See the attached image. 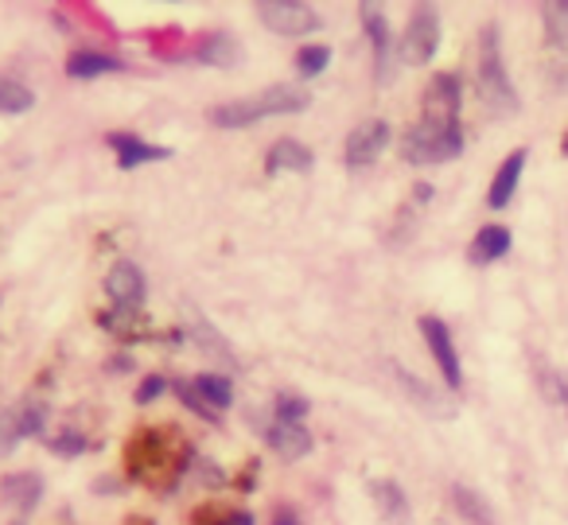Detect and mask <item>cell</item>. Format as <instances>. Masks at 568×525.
Returning a JSON list of instances; mask_svg holds the SVG:
<instances>
[{
  "mask_svg": "<svg viewBox=\"0 0 568 525\" xmlns=\"http://www.w3.org/2000/svg\"><path fill=\"white\" fill-rule=\"evenodd\" d=\"M464 152V125H440V121L420 118L409 133L402 137V157L417 168L448 164Z\"/></svg>",
  "mask_w": 568,
  "mask_h": 525,
  "instance_id": "3957f363",
  "label": "cell"
},
{
  "mask_svg": "<svg viewBox=\"0 0 568 525\" xmlns=\"http://www.w3.org/2000/svg\"><path fill=\"white\" fill-rule=\"evenodd\" d=\"M394 377H397V385L409 393V401L420 408V413H428V416H452V413H456V408H452V401L444 397L440 390H433L428 382H420V377L409 374L405 366H394Z\"/></svg>",
  "mask_w": 568,
  "mask_h": 525,
  "instance_id": "5bb4252c",
  "label": "cell"
},
{
  "mask_svg": "<svg viewBox=\"0 0 568 525\" xmlns=\"http://www.w3.org/2000/svg\"><path fill=\"white\" fill-rule=\"evenodd\" d=\"M237 59H242V51H237V40L230 32L203 36V40H199V48H195V63L214 67V71H230Z\"/></svg>",
  "mask_w": 568,
  "mask_h": 525,
  "instance_id": "ffe728a7",
  "label": "cell"
},
{
  "mask_svg": "<svg viewBox=\"0 0 568 525\" xmlns=\"http://www.w3.org/2000/svg\"><path fill=\"white\" fill-rule=\"evenodd\" d=\"M452 506H456V514L464 517V522L495 525V509H490V502L483 498L479 491H471V486H464V483L452 486Z\"/></svg>",
  "mask_w": 568,
  "mask_h": 525,
  "instance_id": "44dd1931",
  "label": "cell"
},
{
  "mask_svg": "<svg viewBox=\"0 0 568 525\" xmlns=\"http://www.w3.org/2000/svg\"><path fill=\"white\" fill-rule=\"evenodd\" d=\"M459 105H464V87L456 74H436L425 90V121H440V125H459Z\"/></svg>",
  "mask_w": 568,
  "mask_h": 525,
  "instance_id": "9c48e42d",
  "label": "cell"
},
{
  "mask_svg": "<svg viewBox=\"0 0 568 525\" xmlns=\"http://www.w3.org/2000/svg\"><path fill=\"white\" fill-rule=\"evenodd\" d=\"M191 385H195L199 397H203L214 413L234 405V382H230L226 374H199V377H191Z\"/></svg>",
  "mask_w": 568,
  "mask_h": 525,
  "instance_id": "7402d4cb",
  "label": "cell"
},
{
  "mask_svg": "<svg viewBox=\"0 0 568 525\" xmlns=\"http://www.w3.org/2000/svg\"><path fill=\"white\" fill-rule=\"evenodd\" d=\"M440 51V12L433 4H417V12L405 24L402 40H397V63L405 67H425Z\"/></svg>",
  "mask_w": 568,
  "mask_h": 525,
  "instance_id": "277c9868",
  "label": "cell"
},
{
  "mask_svg": "<svg viewBox=\"0 0 568 525\" xmlns=\"http://www.w3.org/2000/svg\"><path fill=\"white\" fill-rule=\"evenodd\" d=\"M20 444H24V436H20V416H17V405H9L0 413V460L17 452Z\"/></svg>",
  "mask_w": 568,
  "mask_h": 525,
  "instance_id": "83f0119b",
  "label": "cell"
},
{
  "mask_svg": "<svg viewBox=\"0 0 568 525\" xmlns=\"http://www.w3.org/2000/svg\"><path fill=\"white\" fill-rule=\"evenodd\" d=\"M304 416H308V401L293 397V393H276V401H273V421H281V424H304Z\"/></svg>",
  "mask_w": 568,
  "mask_h": 525,
  "instance_id": "4316f807",
  "label": "cell"
},
{
  "mask_svg": "<svg viewBox=\"0 0 568 525\" xmlns=\"http://www.w3.org/2000/svg\"><path fill=\"white\" fill-rule=\"evenodd\" d=\"M265 440H268V447H273V452L281 455V460H288V463L304 460V455L312 452V432L304 428V424L273 421V424H268V432H265Z\"/></svg>",
  "mask_w": 568,
  "mask_h": 525,
  "instance_id": "2e32d148",
  "label": "cell"
},
{
  "mask_svg": "<svg viewBox=\"0 0 568 525\" xmlns=\"http://www.w3.org/2000/svg\"><path fill=\"white\" fill-rule=\"evenodd\" d=\"M257 471H261V463L250 460V467H242V478H237V486H242V491H253V486H257Z\"/></svg>",
  "mask_w": 568,
  "mask_h": 525,
  "instance_id": "836d02e7",
  "label": "cell"
},
{
  "mask_svg": "<svg viewBox=\"0 0 568 525\" xmlns=\"http://www.w3.org/2000/svg\"><path fill=\"white\" fill-rule=\"evenodd\" d=\"M105 296L121 307V312H136L149 296V281H144L141 265L133 261H118V265L105 273Z\"/></svg>",
  "mask_w": 568,
  "mask_h": 525,
  "instance_id": "30bf717a",
  "label": "cell"
},
{
  "mask_svg": "<svg viewBox=\"0 0 568 525\" xmlns=\"http://www.w3.org/2000/svg\"><path fill=\"white\" fill-rule=\"evenodd\" d=\"M371 498L389 525H409V498H405L402 483H394V478H374Z\"/></svg>",
  "mask_w": 568,
  "mask_h": 525,
  "instance_id": "d6986e66",
  "label": "cell"
},
{
  "mask_svg": "<svg viewBox=\"0 0 568 525\" xmlns=\"http://www.w3.org/2000/svg\"><path fill=\"white\" fill-rule=\"evenodd\" d=\"M172 390H175V397H180L183 405H187L195 416H203V421H214V424H219V413H214V408L206 405L203 397H199V390H195L191 382H172Z\"/></svg>",
  "mask_w": 568,
  "mask_h": 525,
  "instance_id": "f1b7e54d",
  "label": "cell"
},
{
  "mask_svg": "<svg viewBox=\"0 0 568 525\" xmlns=\"http://www.w3.org/2000/svg\"><path fill=\"white\" fill-rule=\"evenodd\" d=\"M541 390L552 405H560L568 413V370H545L541 374Z\"/></svg>",
  "mask_w": 568,
  "mask_h": 525,
  "instance_id": "f546056e",
  "label": "cell"
},
{
  "mask_svg": "<svg viewBox=\"0 0 568 525\" xmlns=\"http://www.w3.org/2000/svg\"><path fill=\"white\" fill-rule=\"evenodd\" d=\"M475 87L479 98L495 118H514L518 113V90L510 82L503 59V40H498V28L487 24L479 32V55H475Z\"/></svg>",
  "mask_w": 568,
  "mask_h": 525,
  "instance_id": "7a4b0ae2",
  "label": "cell"
},
{
  "mask_svg": "<svg viewBox=\"0 0 568 525\" xmlns=\"http://www.w3.org/2000/svg\"><path fill=\"white\" fill-rule=\"evenodd\" d=\"M121 71H129V67L121 63V59L105 55V51L82 48V51H71V55H67V74H71V79H79V82L102 79V74H121Z\"/></svg>",
  "mask_w": 568,
  "mask_h": 525,
  "instance_id": "e0dca14e",
  "label": "cell"
},
{
  "mask_svg": "<svg viewBox=\"0 0 568 525\" xmlns=\"http://www.w3.org/2000/svg\"><path fill=\"white\" fill-rule=\"evenodd\" d=\"M327 67H332V48H324V43H308V48L296 51V74L301 79H320Z\"/></svg>",
  "mask_w": 568,
  "mask_h": 525,
  "instance_id": "d4e9b609",
  "label": "cell"
},
{
  "mask_svg": "<svg viewBox=\"0 0 568 525\" xmlns=\"http://www.w3.org/2000/svg\"><path fill=\"white\" fill-rule=\"evenodd\" d=\"M219 525H253V514L250 509H226Z\"/></svg>",
  "mask_w": 568,
  "mask_h": 525,
  "instance_id": "e575fe53",
  "label": "cell"
},
{
  "mask_svg": "<svg viewBox=\"0 0 568 525\" xmlns=\"http://www.w3.org/2000/svg\"><path fill=\"white\" fill-rule=\"evenodd\" d=\"M312 164H316L312 149H308V144H301V141H293V137H281V141H276L273 149L265 152L268 175H276V172H296V175H304V172H312Z\"/></svg>",
  "mask_w": 568,
  "mask_h": 525,
  "instance_id": "9a60e30c",
  "label": "cell"
},
{
  "mask_svg": "<svg viewBox=\"0 0 568 525\" xmlns=\"http://www.w3.org/2000/svg\"><path fill=\"white\" fill-rule=\"evenodd\" d=\"M105 144L118 152L121 172H133V168H141V164H156V160H172V149L141 141L136 133H105Z\"/></svg>",
  "mask_w": 568,
  "mask_h": 525,
  "instance_id": "8fae6325",
  "label": "cell"
},
{
  "mask_svg": "<svg viewBox=\"0 0 568 525\" xmlns=\"http://www.w3.org/2000/svg\"><path fill=\"white\" fill-rule=\"evenodd\" d=\"M526 160H529L526 149H514L510 157L498 164L495 180H490V191H487L490 211H503V206H510L514 191H518V183H521V172H526Z\"/></svg>",
  "mask_w": 568,
  "mask_h": 525,
  "instance_id": "7c38bea8",
  "label": "cell"
},
{
  "mask_svg": "<svg viewBox=\"0 0 568 525\" xmlns=\"http://www.w3.org/2000/svg\"><path fill=\"white\" fill-rule=\"evenodd\" d=\"M273 525H301V517H296V509L293 506H281L273 514Z\"/></svg>",
  "mask_w": 568,
  "mask_h": 525,
  "instance_id": "d590c367",
  "label": "cell"
},
{
  "mask_svg": "<svg viewBox=\"0 0 568 525\" xmlns=\"http://www.w3.org/2000/svg\"><path fill=\"white\" fill-rule=\"evenodd\" d=\"M420 335H425L428 351H433L436 366H440L444 385L459 390V385H464V366H459V351H456V343H452L448 323L436 320V315H420Z\"/></svg>",
  "mask_w": 568,
  "mask_h": 525,
  "instance_id": "52a82bcc",
  "label": "cell"
},
{
  "mask_svg": "<svg viewBox=\"0 0 568 525\" xmlns=\"http://www.w3.org/2000/svg\"><path fill=\"white\" fill-rule=\"evenodd\" d=\"M32 105H36V94L24 82L0 74V113H4V118H20V113H28Z\"/></svg>",
  "mask_w": 568,
  "mask_h": 525,
  "instance_id": "603a6c76",
  "label": "cell"
},
{
  "mask_svg": "<svg viewBox=\"0 0 568 525\" xmlns=\"http://www.w3.org/2000/svg\"><path fill=\"white\" fill-rule=\"evenodd\" d=\"M222 514H226V509L199 506V509H195V517H191V525H219V522H222Z\"/></svg>",
  "mask_w": 568,
  "mask_h": 525,
  "instance_id": "1f68e13d",
  "label": "cell"
},
{
  "mask_svg": "<svg viewBox=\"0 0 568 525\" xmlns=\"http://www.w3.org/2000/svg\"><path fill=\"white\" fill-rule=\"evenodd\" d=\"M168 377H160V374H152V377H144L141 385H136V393H133V401L136 405H149V401H156V397H164L168 393Z\"/></svg>",
  "mask_w": 568,
  "mask_h": 525,
  "instance_id": "4dcf8cb0",
  "label": "cell"
},
{
  "mask_svg": "<svg viewBox=\"0 0 568 525\" xmlns=\"http://www.w3.org/2000/svg\"><path fill=\"white\" fill-rule=\"evenodd\" d=\"M199 471H203L199 478H203L206 486H222V483H226V478H222V467H219V463H199Z\"/></svg>",
  "mask_w": 568,
  "mask_h": 525,
  "instance_id": "d6a6232c",
  "label": "cell"
},
{
  "mask_svg": "<svg viewBox=\"0 0 568 525\" xmlns=\"http://www.w3.org/2000/svg\"><path fill=\"white\" fill-rule=\"evenodd\" d=\"M257 17L276 36H312L324 28L320 12L312 4H304V0H261Z\"/></svg>",
  "mask_w": 568,
  "mask_h": 525,
  "instance_id": "5b68a950",
  "label": "cell"
},
{
  "mask_svg": "<svg viewBox=\"0 0 568 525\" xmlns=\"http://www.w3.org/2000/svg\"><path fill=\"white\" fill-rule=\"evenodd\" d=\"M541 20H545V32H549L552 48L568 55V0H549V4H541Z\"/></svg>",
  "mask_w": 568,
  "mask_h": 525,
  "instance_id": "cb8c5ba5",
  "label": "cell"
},
{
  "mask_svg": "<svg viewBox=\"0 0 568 525\" xmlns=\"http://www.w3.org/2000/svg\"><path fill=\"white\" fill-rule=\"evenodd\" d=\"M389 137H394V129H389V121H382V118L355 125V133L347 137V149H343V160H347L351 172H363V168L378 164L382 152L389 149Z\"/></svg>",
  "mask_w": 568,
  "mask_h": 525,
  "instance_id": "8992f818",
  "label": "cell"
},
{
  "mask_svg": "<svg viewBox=\"0 0 568 525\" xmlns=\"http://www.w3.org/2000/svg\"><path fill=\"white\" fill-rule=\"evenodd\" d=\"M129 525H152V522H141V517H129Z\"/></svg>",
  "mask_w": 568,
  "mask_h": 525,
  "instance_id": "74e56055",
  "label": "cell"
},
{
  "mask_svg": "<svg viewBox=\"0 0 568 525\" xmlns=\"http://www.w3.org/2000/svg\"><path fill=\"white\" fill-rule=\"evenodd\" d=\"M514 245V234L506 226H483L479 234L471 238V245H467V261L471 265H495L498 258H506Z\"/></svg>",
  "mask_w": 568,
  "mask_h": 525,
  "instance_id": "ac0fdd59",
  "label": "cell"
},
{
  "mask_svg": "<svg viewBox=\"0 0 568 525\" xmlns=\"http://www.w3.org/2000/svg\"><path fill=\"white\" fill-rule=\"evenodd\" d=\"M358 17H363V28H366V36H371L378 82H389V71H394V59H397V40H394V32H389L386 12H382V4H358Z\"/></svg>",
  "mask_w": 568,
  "mask_h": 525,
  "instance_id": "ba28073f",
  "label": "cell"
},
{
  "mask_svg": "<svg viewBox=\"0 0 568 525\" xmlns=\"http://www.w3.org/2000/svg\"><path fill=\"white\" fill-rule=\"evenodd\" d=\"M48 447H51V455H59V460H79V455L90 452V440L82 436V432L67 428V432H59V436H51Z\"/></svg>",
  "mask_w": 568,
  "mask_h": 525,
  "instance_id": "484cf974",
  "label": "cell"
},
{
  "mask_svg": "<svg viewBox=\"0 0 568 525\" xmlns=\"http://www.w3.org/2000/svg\"><path fill=\"white\" fill-rule=\"evenodd\" d=\"M40 498H43V475H36V471H17V475H9L0 483V502L12 506L17 514H32L40 506Z\"/></svg>",
  "mask_w": 568,
  "mask_h": 525,
  "instance_id": "4fadbf2b",
  "label": "cell"
},
{
  "mask_svg": "<svg viewBox=\"0 0 568 525\" xmlns=\"http://www.w3.org/2000/svg\"><path fill=\"white\" fill-rule=\"evenodd\" d=\"M110 370H133V359H129V354H121V359L110 362Z\"/></svg>",
  "mask_w": 568,
  "mask_h": 525,
  "instance_id": "8d00e7d4",
  "label": "cell"
},
{
  "mask_svg": "<svg viewBox=\"0 0 568 525\" xmlns=\"http://www.w3.org/2000/svg\"><path fill=\"white\" fill-rule=\"evenodd\" d=\"M312 105V94L301 87H268L253 98H237V102H222L206 110V121L214 129H245L257 125L265 118H284V113H304Z\"/></svg>",
  "mask_w": 568,
  "mask_h": 525,
  "instance_id": "6da1fadb",
  "label": "cell"
}]
</instances>
